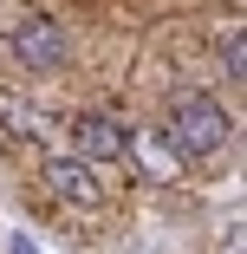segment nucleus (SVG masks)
Here are the masks:
<instances>
[{"label":"nucleus","instance_id":"f257e3e1","mask_svg":"<svg viewBox=\"0 0 247 254\" xmlns=\"http://www.w3.org/2000/svg\"><path fill=\"white\" fill-rule=\"evenodd\" d=\"M234 118L221 98L208 91H176L169 98V118H163V143L176 150V163H195V157H215V150L228 143Z\"/></svg>","mask_w":247,"mask_h":254},{"label":"nucleus","instance_id":"f03ea898","mask_svg":"<svg viewBox=\"0 0 247 254\" xmlns=\"http://www.w3.org/2000/svg\"><path fill=\"white\" fill-rule=\"evenodd\" d=\"M7 53H13L26 72H65V59H72V33H65L52 13H20V26L7 33Z\"/></svg>","mask_w":247,"mask_h":254},{"label":"nucleus","instance_id":"7ed1b4c3","mask_svg":"<svg viewBox=\"0 0 247 254\" xmlns=\"http://www.w3.org/2000/svg\"><path fill=\"white\" fill-rule=\"evenodd\" d=\"M65 143H72L78 163H117V157H130V130L111 111H78L65 124Z\"/></svg>","mask_w":247,"mask_h":254},{"label":"nucleus","instance_id":"20e7f679","mask_svg":"<svg viewBox=\"0 0 247 254\" xmlns=\"http://www.w3.org/2000/svg\"><path fill=\"white\" fill-rule=\"evenodd\" d=\"M46 183H52V195L78 202V209H104V189H98L91 163H78V157H46Z\"/></svg>","mask_w":247,"mask_h":254},{"label":"nucleus","instance_id":"39448f33","mask_svg":"<svg viewBox=\"0 0 247 254\" xmlns=\"http://www.w3.org/2000/svg\"><path fill=\"white\" fill-rule=\"evenodd\" d=\"M221 72L241 85V72H247V39H241V26L234 33H221Z\"/></svg>","mask_w":247,"mask_h":254},{"label":"nucleus","instance_id":"423d86ee","mask_svg":"<svg viewBox=\"0 0 247 254\" xmlns=\"http://www.w3.org/2000/svg\"><path fill=\"white\" fill-rule=\"evenodd\" d=\"M33 118H39L33 105H20V98H7V91H0V124H7V130H39Z\"/></svg>","mask_w":247,"mask_h":254},{"label":"nucleus","instance_id":"0eeeda50","mask_svg":"<svg viewBox=\"0 0 247 254\" xmlns=\"http://www.w3.org/2000/svg\"><path fill=\"white\" fill-rule=\"evenodd\" d=\"M7 254H39V241H26V235H7Z\"/></svg>","mask_w":247,"mask_h":254},{"label":"nucleus","instance_id":"6e6552de","mask_svg":"<svg viewBox=\"0 0 247 254\" xmlns=\"http://www.w3.org/2000/svg\"><path fill=\"white\" fill-rule=\"evenodd\" d=\"M215 254H247V248H241V228H234V235H221V248H215Z\"/></svg>","mask_w":247,"mask_h":254},{"label":"nucleus","instance_id":"1a4fd4ad","mask_svg":"<svg viewBox=\"0 0 247 254\" xmlns=\"http://www.w3.org/2000/svg\"><path fill=\"white\" fill-rule=\"evenodd\" d=\"M0 53H7V33H0Z\"/></svg>","mask_w":247,"mask_h":254}]
</instances>
